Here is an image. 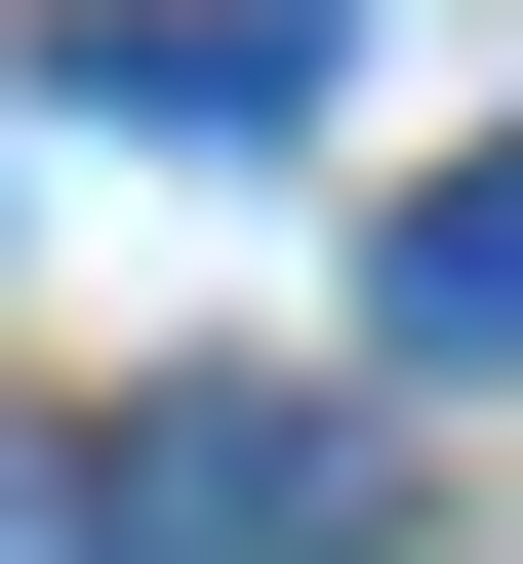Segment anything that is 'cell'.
<instances>
[{
  "label": "cell",
  "mask_w": 523,
  "mask_h": 564,
  "mask_svg": "<svg viewBox=\"0 0 523 564\" xmlns=\"http://www.w3.org/2000/svg\"><path fill=\"white\" fill-rule=\"evenodd\" d=\"M81 524L121 564H362V403H121Z\"/></svg>",
  "instance_id": "6da1fadb"
},
{
  "label": "cell",
  "mask_w": 523,
  "mask_h": 564,
  "mask_svg": "<svg viewBox=\"0 0 523 564\" xmlns=\"http://www.w3.org/2000/svg\"><path fill=\"white\" fill-rule=\"evenodd\" d=\"M81 82H121V121H282L323 41H282V0H81Z\"/></svg>",
  "instance_id": "7a4b0ae2"
},
{
  "label": "cell",
  "mask_w": 523,
  "mask_h": 564,
  "mask_svg": "<svg viewBox=\"0 0 523 564\" xmlns=\"http://www.w3.org/2000/svg\"><path fill=\"white\" fill-rule=\"evenodd\" d=\"M403 323H443V364H523V121H483L443 202H403Z\"/></svg>",
  "instance_id": "3957f363"
}]
</instances>
